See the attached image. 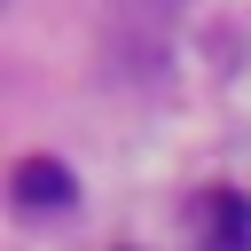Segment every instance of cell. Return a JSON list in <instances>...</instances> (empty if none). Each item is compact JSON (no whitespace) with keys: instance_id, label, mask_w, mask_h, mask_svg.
<instances>
[{"instance_id":"obj_1","label":"cell","mask_w":251,"mask_h":251,"mask_svg":"<svg viewBox=\"0 0 251 251\" xmlns=\"http://www.w3.org/2000/svg\"><path fill=\"white\" fill-rule=\"evenodd\" d=\"M8 188H16V204H24V212H55V204H71V196H78V180H71V165H63V157H24V165L8 173Z\"/></svg>"}]
</instances>
